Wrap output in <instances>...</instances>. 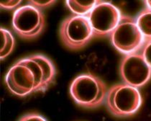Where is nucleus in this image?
<instances>
[{
    "mask_svg": "<svg viewBox=\"0 0 151 121\" xmlns=\"http://www.w3.org/2000/svg\"><path fill=\"white\" fill-rule=\"evenodd\" d=\"M19 121H47V120L37 113H29L22 116Z\"/></svg>",
    "mask_w": 151,
    "mask_h": 121,
    "instance_id": "ddd939ff",
    "label": "nucleus"
},
{
    "mask_svg": "<svg viewBox=\"0 0 151 121\" xmlns=\"http://www.w3.org/2000/svg\"><path fill=\"white\" fill-rule=\"evenodd\" d=\"M119 73L125 84L139 88L148 82L151 78V68L141 53L125 55L119 66Z\"/></svg>",
    "mask_w": 151,
    "mask_h": 121,
    "instance_id": "6e6552de",
    "label": "nucleus"
},
{
    "mask_svg": "<svg viewBox=\"0 0 151 121\" xmlns=\"http://www.w3.org/2000/svg\"><path fill=\"white\" fill-rule=\"evenodd\" d=\"M141 54L148 66L151 68V40H145L141 48Z\"/></svg>",
    "mask_w": 151,
    "mask_h": 121,
    "instance_id": "f8f14e48",
    "label": "nucleus"
},
{
    "mask_svg": "<svg viewBox=\"0 0 151 121\" xmlns=\"http://www.w3.org/2000/svg\"><path fill=\"white\" fill-rule=\"evenodd\" d=\"M145 3L146 5H147V7L151 9V0H149V1H145Z\"/></svg>",
    "mask_w": 151,
    "mask_h": 121,
    "instance_id": "dca6fc26",
    "label": "nucleus"
},
{
    "mask_svg": "<svg viewBox=\"0 0 151 121\" xmlns=\"http://www.w3.org/2000/svg\"><path fill=\"white\" fill-rule=\"evenodd\" d=\"M109 37L113 46L124 55L137 53L144 43L143 35L136 20L130 16L122 14L120 19Z\"/></svg>",
    "mask_w": 151,
    "mask_h": 121,
    "instance_id": "20e7f679",
    "label": "nucleus"
},
{
    "mask_svg": "<svg viewBox=\"0 0 151 121\" xmlns=\"http://www.w3.org/2000/svg\"><path fill=\"white\" fill-rule=\"evenodd\" d=\"M138 28L143 35L144 41L151 40V9L147 7L142 10L136 18Z\"/></svg>",
    "mask_w": 151,
    "mask_h": 121,
    "instance_id": "1a4fd4ad",
    "label": "nucleus"
},
{
    "mask_svg": "<svg viewBox=\"0 0 151 121\" xmlns=\"http://www.w3.org/2000/svg\"><path fill=\"white\" fill-rule=\"evenodd\" d=\"M56 68L53 62L42 54H33L17 60L8 70L5 83L15 95L24 97L44 92L54 82Z\"/></svg>",
    "mask_w": 151,
    "mask_h": 121,
    "instance_id": "f257e3e1",
    "label": "nucleus"
},
{
    "mask_svg": "<svg viewBox=\"0 0 151 121\" xmlns=\"http://www.w3.org/2000/svg\"><path fill=\"white\" fill-rule=\"evenodd\" d=\"M70 94L76 104L85 108H96L105 102L107 89L105 83L91 73H83L73 79Z\"/></svg>",
    "mask_w": 151,
    "mask_h": 121,
    "instance_id": "f03ea898",
    "label": "nucleus"
},
{
    "mask_svg": "<svg viewBox=\"0 0 151 121\" xmlns=\"http://www.w3.org/2000/svg\"><path fill=\"white\" fill-rule=\"evenodd\" d=\"M55 2V0H44V1H42V0H31V1H29V4H32V5L37 6L38 8L50 6Z\"/></svg>",
    "mask_w": 151,
    "mask_h": 121,
    "instance_id": "4468645a",
    "label": "nucleus"
},
{
    "mask_svg": "<svg viewBox=\"0 0 151 121\" xmlns=\"http://www.w3.org/2000/svg\"><path fill=\"white\" fill-rule=\"evenodd\" d=\"M97 1H80L76 0H67L65 4L73 14L76 15L86 16L91 12Z\"/></svg>",
    "mask_w": 151,
    "mask_h": 121,
    "instance_id": "9b49d317",
    "label": "nucleus"
},
{
    "mask_svg": "<svg viewBox=\"0 0 151 121\" xmlns=\"http://www.w3.org/2000/svg\"><path fill=\"white\" fill-rule=\"evenodd\" d=\"M22 2L21 0H7V1H2L0 2L1 7L5 9H13L16 7Z\"/></svg>",
    "mask_w": 151,
    "mask_h": 121,
    "instance_id": "2eb2a0df",
    "label": "nucleus"
},
{
    "mask_svg": "<svg viewBox=\"0 0 151 121\" xmlns=\"http://www.w3.org/2000/svg\"><path fill=\"white\" fill-rule=\"evenodd\" d=\"M0 37H1L0 57L1 60H4L12 52L15 45V40L12 32L4 27H1L0 29Z\"/></svg>",
    "mask_w": 151,
    "mask_h": 121,
    "instance_id": "9d476101",
    "label": "nucleus"
},
{
    "mask_svg": "<svg viewBox=\"0 0 151 121\" xmlns=\"http://www.w3.org/2000/svg\"><path fill=\"white\" fill-rule=\"evenodd\" d=\"M45 16L40 8L27 4L18 6L13 12L12 27L21 37L35 38L45 27Z\"/></svg>",
    "mask_w": 151,
    "mask_h": 121,
    "instance_id": "423d86ee",
    "label": "nucleus"
},
{
    "mask_svg": "<svg viewBox=\"0 0 151 121\" xmlns=\"http://www.w3.org/2000/svg\"><path fill=\"white\" fill-rule=\"evenodd\" d=\"M142 99L138 89L130 85L117 84L107 90L105 103L108 110L116 117L134 115L142 105Z\"/></svg>",
    "mask_w": 151,
    "mask_h": 121,
    "instance_id": "7ed1b4c3",
    "label": "nucleus"
},
{
    "mask_svg": "<svg viewBox=\"0 0 151 121\" xmlns=\"http://www.w3.org/2000/svg\"><path fill=\"white\" fill-rule=\"evenodd\" d=\"M60 37L63 45L70 50L84 48L93 37L87 16L73 14L64 19L60 24Z\"/></svg>",
    "mask_w": 151,
    "mask_h": 121,
    "instance_id": "39448f33",
    "label": "nucleus"
},
{
    "mask_svg": "<svg viewBox=\"0 0 151 121\" xmlns=\"http://www.w3.org/2000/svg\"><path fill=\"white\" fill-rule=\"evenodd\" d=\"M120 10L110 2L97 1L87 14L93 30V37H102L109 35L114 30L120 19Z\"/></svg>",
    "mask_w": 151,
    "mask_h": 121,
    "instance_id": "0eeeda50",
    "label": "nucleus"
}]
</instances>
